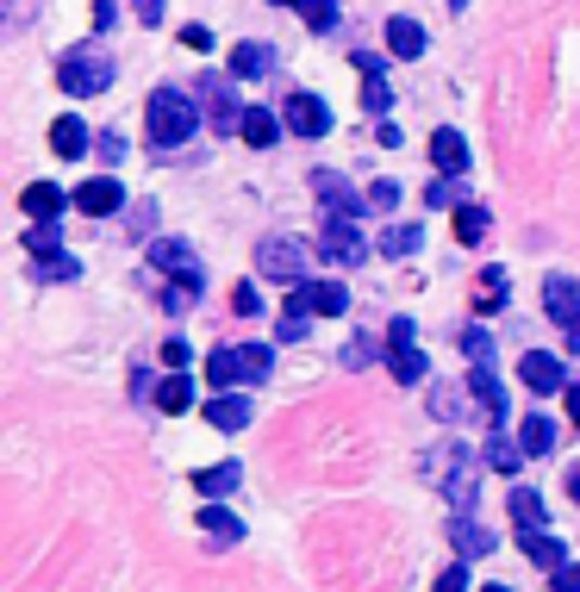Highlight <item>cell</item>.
<instances>
[{"label":"cell","instance_id":"1","mask_svg":"<svg viewBox=\"0 0 580 592\" xmlns=\"http://www.w3.org/2000/svg\"><path fill=\"white\" fill-rule=\"evenodd\" d=\"M144 125H151V144L176 150L194 138V125H201V106L181 94V88H156L151 94V113H144Z\"/></svg>","mask_w":580,"mask_h":592},{"label":"cell","instance_id":"2","mask_svg":"<svg viewBox=\"0 0 580 592\" xmlns=\"http://www.w3.org/2000/svg\"><path fill=\"white\" fill-rule=\"evenodd\" d=\"M275 369V356H269V344H225V349H212L206 356V381L219 387V394H231L237 381H262V374Z\"/></svg>","mask_w":580,"mask_h":592},{"label":"cell","instance_id":"3","mask_svg":"<svg viewBox=\"0 0 580 592\" xmlns=\"http://www.w3.org/2000/svg\"><path fill=\"white\" fill-rule=\"evenodd\" d=\"M56 81H63V94H101L106 81H113V56H101V50H69L56 63Z\"/></svg>","mask_w":580,"mask_h":592},{"label":"cell","instance_id":"4","mask_svg":"<svg viewBox=\"0 0 580 592\" xmlns=\"http://www.w3.org/2000/svg\"><path fill=\"white\" fill-rule=\"evenodd\" d=\"M256 269L269 274V281H281V287H300V281H306V244H300V237H262Z\"/></svg>","mask_w":580,"mask_h":592},{"label":"cell","instance_id":"5","mask_svg":"<svg viewBox=\"0 0 580 592\" xmlns=\"http://www.w3.org/2000/svg\"><path fill=\"white\" fill-rule=\"evenodd\" d=\"M287 312H306V319H337V312H350V294H344L337 281H300L294 299H287Z\"/></svg>","mask_w":580,"mask_h":592},{"label":"cell","instance_id":"6","mask_svg":"<svg viewBox=\"0 0 580 592\" xmlns=\"http://www.w3.org/2000/svg\"><path fill=\"white\" fill-rule=\"evenodd\" d=\"M151 262L156 269H169L181 281V287H194V294H201L206 287V269H201V256H194V249L181 244V237H156L151 244Z\"/></svg>","mask_w":580,"mask_h":592},{"label":"cell","instance_id":"7","mask_svg":"<svg viewBox=\"0 0 580 592\" xmlns=\"http://www.w3.org/2000/svg\"><path fill=\"white\" fill-rule=\"evenodd\" d=\"M281 125L294 131V138H325L331 131V106L319 94H287V106H281Z\"/></svg>","mask_w":580,"mask_h":592},{"label":"cell","instance_id":"8","mask_svg":"<svg viewBox=\"0 0 580 592\" xmlns=\"http://www.w3.org/2000/svg\"><path fill=\"white\" fill-rule=\"evenodd\" d=\"M319 256H325V262H337V269H356V262L369 256V244L356 237V224H350V219H331V224H325V237H319Z\"/></svg>","mask_w":580,"mask_h":592},{"label":"cell","instance_id":"9","mask_svg":"<svg viewBox=\"0 0 580 592\" xmlns=\"http://www.w3.org/2000/svg\"><path fill=\"white\" fill-rule=\"evenodd\" d=\"M201 100H206V119L219 125V131H237V125H244V113H237V94H231L225 75H206V81H201Z\"/></svg>","mask_w":580,"mask_h":592},{"label":"cell","instance_id":"10","mask_svg":"<svg viewBox=\"0 0 580 592\" xmlns=\"http://www.w3.org/2000/svg\"><path fill=\"white\" fill-rule=\"evenodd\" d=\"M468 387H475V406L487 424H505V381L493 374V362H475V374H468Z\"/></svg>","mask_w":580,"mask_h":592},{"label":"cell","instance_id":"11","mask_svg":"<svg viewBox=\"0 0 580 592\" xmlns=\"http://www.w3.org/2000/svg\"><path fill=\"white\" fill-rule=\"evenodd\" d=\"M543 312H550L555 324H568V331L580 324V287L568 274H550V281H543Z\"/></svg>","mask_w":580,"mask_h":592},{"label":"cell","instance_id":"12","mask_svg":"<svg viewBox=\"0 0 580 592\" xmlns=\"http://www.w3.org/2000/svg\"><path fill=\"white\" fill-rule=\"evenodd\" d=\"M356 56V69H362V106H369V113H387V106H394V94H387V75H381V56L375 50H350Z\"/></svg>","mask_w":580,"mask_h":592},{"label":"cell","instance_id":"13","mask_svg":"<svg viewBox=\"0 0 580 592\" xmlns=\"http://www.w3.org/2000/svg\"><path fill=\"white\" fill-rule=\"evenodd\" d=\"M518 549H525L543 574H562V568H568V549H562V537H555V530H518Z\"/></svg>","mask_w":580,"mask_h":592},{"label":"cell","instance_id":"14","mask_svg":"<svg viewBox=\"0 0 580 592\" xmlns=\"http://www.w3.org/2000/svg\"><path fill=\"white\" fill-rule=\"evenodd\" d=\"M76 206L88 213V219H113V213L126 206V194H119V181H101V175H94V181L76 188Z\"/></svg>","mask_w":580,"mask_h":592},{"label":"cell","instance_id":"15","mask_svg":"<svg viewBox=\"0 0 580 592\" xmlns=\"http://www.w3.org/2000/svg\"><path fill=\"white\" fill-rule=\"evenodd\" d=\"M468 394H475V387H455V381H437V387H430V419L462 424L468 412H480V406H475Z\"/></svg>","mask_w":580,"mask_h":592},{"label":"cell","instance_id":"16","mask_svg":"<svg viewBox=\"0 0 580 592\" xmlns=\"http://www.w3.org/2000/svg\"><path fill=\"white\" fill-rule=\"evenodd\" d=\"M312 188H319V200L331 206V219H356V213L369 206V200H356V194H350V181H344V175H331V169L312 175Z\"/></svg>","mask_w":580,"mask_h":592},{"label":"cell","instance_id":"17","mask_svg":"<svg viewBox=\"0 0 580 592\" xmlns=\"http://www.w3.org/2000/svg\"><path fill=\"white\" fill-rule=\"evenodd\" d=\"M518 374H525V387H537V394H568V374H562V362H555V356H543V349H530L525 362H518Z\"/></svg>","mask_w":580,"mask_h":592},{"label":"cell","instance_id":"18","mask_svg":"<svg viewBox=\"0 0 580 592\" xmlns=\"http://www.w3.org/2000/svg\"><path fill=\"white\" fill-rule=\"evenodd\" d=\"M201 412H206L212 430H244V424H250V399H244V394H212Z\"/></svg>","mask_w":580,"mask_h":592},{"label":"cell","instance_id":"19","mask_svg":"<svg viewBox=\"0 0 580 592\" xmlns=\"http://www.w3.org/2000/svg\"><path fill=\"white\" fill-rule=\"evenodd\" d=\"M201 530L212 537V543H244V518L225 512L219 499H206V505H201Z\"/></svg>","mask_w":580,"mask_h":592},{"label":"cell","instance_id":"20","mask_svg":"<svg viewBox=\"0 0 580 592\" xmlns=\"http://www.w3.org/2000/svg\"><path fill=\"white\" fill-rule=\"evenodd\" d=\"M269 69H275V50L269 44H250V38H244V44L231 50V75H237V81H262Z\"/></svg>","mask_w":580,"mask_h":592},{"label":"cell","instance_id":"21","mask_svg":"<svg viewBox=\"0 0 580 592\" xmlns=\"http://www.w3.org/2000/svg\"><path fill=\"white\" fill-rule=\"evenodd\" d=\"M387 44H394V56H405V63L425 56V25L405 20V13H394V20H387Z\"/></svg>","mask_w":580,"mask_h":592},{"label":"cell","instance_id":"22","mask_svg":"<svg viewBox=\"0 0 580 592\" xmlns=\"http://www.w3.org/2000/svg\"><path fill=\"white\" fill-rule=\"evenodd\" d=\"M555 437H562V430H555V419H550V412H530V419L518 424V443H525V455H550V449H555Z\"/></svg>","mask_w":580,"mask_h":592},{"label":"cell","instance_id":"23","mask_svg":"<svg viewBox=\"0 0 580 592\" xmlns=\"http://www.w3.org/2000/svg\"><path fill=\"white\" fill-rule=\"evenodd\" d=\"M237 480H244V468H237V462H219V468L194 474V493L201 499H225V493H237Z\"/></svg>","mask_w":580,"mask_h":592},{"label":"cell","instance_id":"24","mask_svg":"<svg viewBox=\"0 0 580 592\" xmlns=\"http://www.w3.org/2000/svg\"><path fill=\"white\" fill-rule=\"evenodd\" d=\"M237 138L250 150H269L281 138V125H275V113H262V106H244V125H237Z\"/></svg>","mask_w":580,"mask_h":592},{"label":"cell","instance_id":"25","mask_svg":"<svg viewBox=\"0 0 580 592\" xmlns=\"http://www.w3.org/2000/svg\"><path fill=\"white\" fill-rule=\"evenodd\" d=\"M51 150L56 156H88V125H81L76 113H63V119L51 125Z\"/></svg>","mask_w":580,"mask_h":592},{"label":"cell","instance_id":"26","mask_svg":"<svg viewBox=\"0 0 580 592\" xmlns=\"http://www.w3.org/2000/svg\"><path fill=\"white\" fill-rule=\"evenodd\" d=\"M63 200H69L63 188H51V181H31V188H26V213H31L38 224H56V213H63Z\"/></svg>","mask_w":580,"mask_h":592},{"label":"cell","instance_id":"27","mask_svg":"<svg viewBox=\"0 0 580 592\" xmlns=\"http://www.w3.org/2000/svg\"><path fill=\"white\" fill-rule=\"evenodd\" d=\"M505 294H512L505 269H480V281H475V312H480V319H487V312H500Z\"/></svg>","mask_w":580,"mask_h":592},{"label":"cell","instance_id":"28","mask_svg":"<svg viewBox=\"0 0 580 592\" xmlns=\"http://www.w3.org/2000/svg\"><path fill=\"white\" fill-rule=\"evenodd\" d=\"M487 468H500V474H518L525 468V443H512V437H500V424H493V437H487V455H480Z\"/></svg>","mask_w":580,"mask_h":592},{"label":"cell","instance_id":"29","mask_svg":"<svg viewBox=\"0 0 580 592\" xmlns=\"http://www.w3.org/2000/svg\"><path fill=\"white\" fill-rule=\"evenodd\" d=\"M430 163H437L443 175H462L468 169V144H462L455 131H437V138H430Z\"/></svg>","mask_w":580,"mask_h":592},{"label":"cell","instance_id":"30","mask_svg":"<svg viewBox=\"0 0 580 592\" xmlns=\"http://www.w3.org/2000/svg\"><path fill=\"white\" fill-rule=\"evenodd\" d=\"M387 369H394V381H405V387H412V381H425V349H412V344H394L387 349Z\"/></svg>","mask_w":580,"mask_h":592},{"label":"cell","instance_id":"31","mask_svg":"<svg viewBox=\"0 0 580 592\" xmlns=\"http://www.w3.org/2000/svg\"><path fill=\"white\" fill-rule=\"evenodd\" d=\"M512 524H518V530H543V493L512 487Z\"/></svg>","mask_w":580,"mask_h":592},{"label":"cell","instance_id":"32","mask_svg":"<svg viewBox=\"0 0 580 592\" xmlns=\"http://www.w3.org/2000/svg\"><path fill=\"white\" fill-rule=\"evenodd\" d=\"M450 537H455V549H462V555H487V549H500L475 518H450Z\"/></svg>","mask_w":580,"mask_h":592},{"label":"cell","instance_id":"33","mask_svg":"<svg viewBox=\"0 0 580 592\" xmlns=\"http://www.w3.org/2000/svg\"><path fill=\"white\" fill-rule=\"evenodd\" d=\"M156 406H163V412H188V406H194V381L176 369L163 387H156Z\"/></svg>","mask_w":580,"mask_h":592},{"label":"cell","instance_id":"34","mask_svg":"<svg viewBox=\"0 0 580 592\" xmlns=\"http://www.w3.org/2000/svg\"><path fill=\"white\" fill-rule=\"evenodd\" d=\"M455 237L462 244H480L487 237V206H455Z\"/></svg>","mask_w":580,"mask_h":592},{"label":"cell","instance_id":"35","mask_svg":"<svg viewBox=\"0 0 580 592\" xmlns=\"http://www.w3.org/2000/svg\"><path fill=\"white\" fill-rule=\"evenodd\" d=\"M381 249H387L394 262H400V256H412V249H418V224H394V231L381 237Z\"/></svg>","mask_w":580,"mask_h":592},{"label":"cell","instance_id":"36","mask_svg":"<svg viewBox=\"0 0 580 592\" xmlns=\"http://www.w3.org/2000/svg\"><path fill=\"white\" fill-rule=\"evenodd\" d=\"M300 13H306L312 31H331V25H337V7H331V0H300Z\"/></svg>","mask_w":580,"mask_h":592},{"label":"cell","instance_id":"37","mask_svg":"<svg viewBox=\"0 0 580 592\" xmlns=\"http://www.w3.org/2000/svg\"><path fill=\"white\" fill-rule=\"evenodd\" d=\"M375 362V337H350L344 344V369H369Z\"/></svg>","mask_w":580,"mask_h":592},{"label":"cell","instance_id":"38","mask_svg":"<svg viewBox=\"0 0 580 592\" xmlns=\"http://www.w3.org/2000/svg\"><path fill=\"white\" fill-rule=\"evenodd\" d=\"M369 206H375V213H394V206H400V181H375V188H369Z\"/></svg>","mask_w":580,"mask_h":592},{"label":"cell","instance_id":"39","mask_svg":"<svg viewBox=\"0 0 580 592\" xmlns=\"http://www.w3.org/2000/svg\"><path fill=\"white\" fill-rule=\"evenodd\" d=\"M26 244H31V256H38V262H51V249H63V244H56V224H38Z\"/></svg>","mask_w":580,"mask_h":592},{"label":"cell","instance_id":"40","mask_svg":"<svg viewBox=\"0 0 580 592\" xmlns=\"http://www.w3.org/2000/svg\"><path fill=\"white\" fill-rule=\"evenodd\" d=\"M231 312H244V319H256V312H262V294H256L250 281H237V294H231Z\"/></svg>","mask_w":580,"mask_h":592},{"label":"cell","instance_id":"41","mask_svg":"<svg viewBox=\"0 0 580 592\" xmlns=\"http://www.w3.org/2000/svg\"><path fill=\"white\" fill-rule=\"evenodd\" d=\"M430 206H468V194H462V188H455V175H450V181H437V188H430Z\"/></svg>","mask_w":580,"mask_h":592},{"label":"cell","instance_id":"42","mask_svg":"<svg viewBox=\"0 0 580 592\" xmlns=\"http://www.w3.org/2000/svg\"><path fill=\"white\" fill-rule=\"evenodd\" d=\"M462 349H468L475 362H487V356H493V344H487V331H480V324H468V331H462Z\"/></svg>","mask_w":580,"mask_h":592},{"label":"cell","instance_id":"43","mask_svg":"<svg viewBox=\"0 0 580 592\" xmlns=\"http://www.w3.org/2000/svg\"><path fill=\"white\" fill-rule=\"evenodd\" d=\"M188 306H194V287H181V281H176V287H169V294H163V312H176V319H181V312H188Z\"/></svg>","mask_w":580,"mask_h":592},{"label":"cell","instance_id":"44","mask_svg":"<svg viewBox=\"0 0 580 592\" xmlns=\"http://www.w3.org/2000/svg\"><path fill=\"white\" fill-rule=\"evenodd\" d=\"M156 356H163V362H169V369H188V356H194V349L181 344V337H169V344L156 349Z\"/></svg>","mask_w":580,"mask_h":592},{"label":"cell","instance_id":"45","mask_svg":"<svg viewBox=\"0 0 580 592\" xmlns=\"http://www.w3.org/2000/svg\"><path fill=\"white\" fill-rule=\"evenodd\" d=\"M550 592H580V562H568L562 574H550Z\"/></svg>","mask_w":580,"mask_h":592},{"label":"cell","instance_id":"46","mask_svg":"<svg viewBox=\"0 0 580 592\" xmlns=\"http://www.w3.org/2000/svg\"><path fill=\"white\" fill-rule=\"evenodd\" d=\"M181 44L188 50H212V31H206V25H181Z\"/></svg>","mask_w":580,"mask_h":592},{"label":"cell","instance_id":"47","mask_svg":"<svg viewBox=\"0 0 580 592\" xmlns=\"http://www.w3.org/2000/svg\"><path fill=\"white\" fill-rule=\"evenodd\" d=\"M437 592H468V574H462V562H455V568H443V580H437Z\"/></svg>","mask_w":580,"mask_h":592},{"label":"cell","instance_id":"48","mask_svg":"<svg viewBox=\"0 0 580 592\" xmlns=\"http://www.w3.org/2000/svg\"><path fill=\"white\" fill-rule=\"evenodd\" d=\"M101 156L106 163H119V156H126V138H119V131H101Z\"/></svg>","mask_w":580,"mask_h":592},{"label":"cell","instance_id":"49","mask_svg":"<svg viewBox=\"0 0 580 592\" xmlns=\"http://www.w3.org/2000/svg\"><path fill=\"white\" fill-rule=\"evenodd\" d=\"M138 20L156 25V20H163V0H138Z\"/></svg>","mask_w":580,"mask_h":592},{"label":"cell","instance_id":"50","mask_svg":"<svg viewBox=\"0 0 580 592\" xmlns=\"http://www.w3.org/2000/svg\"><path fill=\"white\" fill-rule=\"evenodd\" d=\"M562 399H568V419H575V430H580V387H568Z\"/></svg>","mask_w":580,"mask_h":592},{"label":"cell","instance_id":"51","mask_svg":"<svg viewBox=\"0 0 580 592\" xmlns=\"http://www.w3.org/2000/svg\"><path fill=\"white\" fill-rule=\"evenodd\" d=\"M568 499L580 505V468H568Z\"/></svg>","mask_w":580,"mask_h":592},{"label":"cell","instance_id":"52","mask_svg":"<svg viewBox=\"0 0 580 592\" xmlns=\"http://www.w3.org/2000/svg\"><path fill=\"white\" fill-rule=\"evenodd\" d=\"M568 349H575V356H580V324H575V331H568Z\"/></svg>","mask_w":580,"mask_h":592},{"label":"cell","instance_id":"53","mask_svg":"<svg viewBox=\"0 0 580 592\" xmlns=\"http://www.w3.org/2000/svg\"><path fill=\"white\" fill-rule=\"evenodd\" d=\"M480 592H512V587H500V580H493V587H480Z\"/></svg>","mask_w":580,"mask_h":592},{"label":"cell","instance_id":"54","mask_svg":"<svg viewBox=\"0 0 580 592\" xmlns=\"http://www.w3.org/2000/svg\"><path fill=\"white\" fill-rule=\"evenodd\" d=\"M275 7H300V0H275Z\"/></svg>","mask_w":580,"mask_h":592}]
</instances>
